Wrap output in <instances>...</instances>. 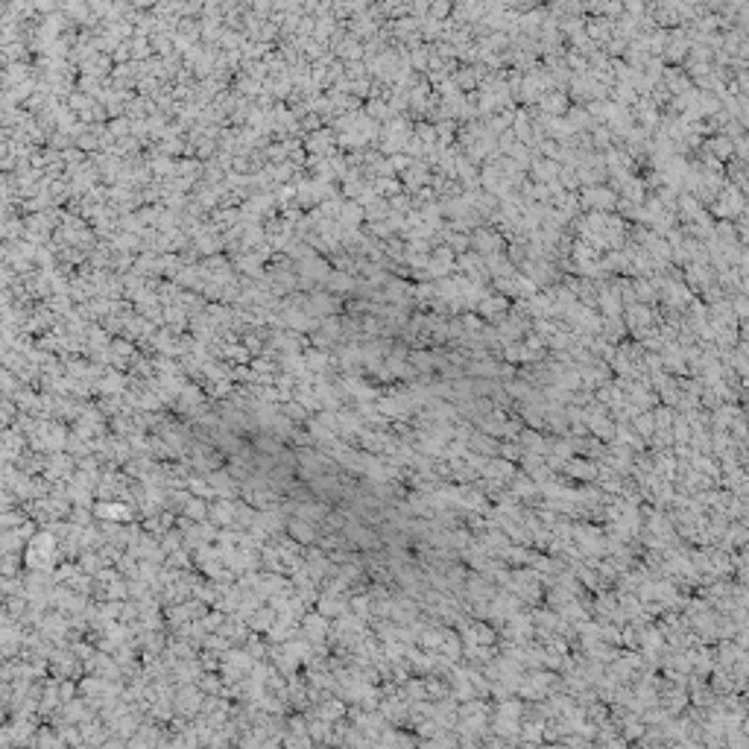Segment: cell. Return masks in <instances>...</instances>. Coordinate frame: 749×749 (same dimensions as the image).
<instances>
[{"instance_id": "cell-1", "label": "cell", "mask_w": 749, "mask_h": 749, "mask_svg": "<svg viewBox=\"0 0 749 749\" xmlns=\"http://www.w3.org/2000/svg\"><path fill=\"white\" fill-rule=\"evenodd\" d=\"M741 153H743V156H749V138L741 144Z\"/></svg>"}]
</instances>
